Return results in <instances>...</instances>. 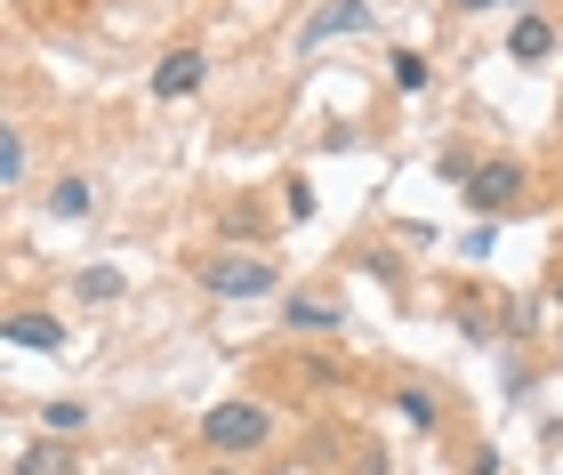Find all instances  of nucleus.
<instances>
[{
	"mask_svg": "<svg viewBox=\"0 0 563 475\" xmlns=\"http://www.w3.org/2000/svg\"><path fill=\"white\" fill-rule=\"evenodd\" d=\"M475 169H483V162H475V154H459V145H443V154H434V178H451L459 194H467V178H475Z\"/></svg>",
	"mask_w": 563,
	"mask_h": 475,
	"instance_id": "obj_12",
	"label": "nucleus"
},
{
	"mask_svg": "<svg viewBox=\"0 0 563 475\" xmlns=\"http://www.w3.org/2000/svg\"><path fill=\"white\" fill-rule=\"evenodd\" d=\"M266 435H274V419L258 404H210L201 411V443L225 460H242V452H266Z\"/></svg>",
	"mask_w": 563,
	"mask_h": 475,
	"instance_id": "obj_2",
	"label": "nucleus"
},
{
	"mask_svg": "<svg viewBox=\"0 0 563 475\" xmlns=\"http://www.w3.org/2000/svg\"><path fill=\"white\" fill-rule=\"evenodd\" d=\"M9 346H33V355H57V346H65V322H57V314H41V307H24V314L9 322Z\"/></svg>",
	"mask_w": 563,
	"mask_h": 475,
	"instance_id": "obj_6",
	"label": "nucleus"
},
{
	"mask_svg": "<svg viewBox=\"0 0 563 475\" xmlns=\"http://www.w3.org/2000/svg\"><path fill=\"white\" fill-rule=\"evenodd\" d=\"M16 475H73V452L65 443H33V452H16Z\"/></svg>",
	"mask_w": 563,
	"mask_h": 475,
	"instance_id": "obj_10",
	"label": "nucleus"
},
{
	"mask_svg": "<svg viewBox=\"0 0 563 475\" xmlns=\"http://www.w3.org/2000/svg\"><path fill=\"white\" fill-rule=\"evenodd\" d=\"M16 178H24V130L0 137V186H16Z\"/></svg>",
	"mask_w": 563,
	"mask_h": 475,
	"instance_id": "obj_16",
	"label": "nucleus"
},
{
	"mask_svg": "<svg viewBox=\"0 0 563 475\" xmlns=\"http://www.w3.org/2000/svg\"><path fill=\"white\" fill-rule=\"evenodd\" d=\"M48 210H57V218H89L97 210V186L89 178H57V186H48Z\"/></svg>",
	"mask_w": 563,
	"mask_h": 475,
	"instance_id": "obj_9",
	"label": "nucleus"
},
{
	"mask_svg": "<svg viewBox=\"0 0 563 475\" xmlns=\"http://www.w3.org/2000/svg\"><path fill=\"white\" fill-rule=\"evenodd\" d=\"M363 24H371V0H330L322 16L298 24V48H322V41H339V33H363Z\"/></svg>",
	"mask_w": 563,
	"mask_h": 475,
	"instance_id": "obj_4",
	"label": "nucleus"
},
{
	"mask_svg": "<svg viewBox=\"0 0 563 475\" xmlns=\"http://www.w3.org/2000/svg\"><path fill=\"white\" fill-rule=\"evenodd\" d=\"M499 467H507V460L492 452V443H483V452H467V475H499Z\"/></svg>",
	"mask_w": 563,
	"mask_h": 475,
	"instance_id": "obj_18",
	"label": "nucleus"
},
{
	"mask_svg": "<svg viewBox=\"0 0 563 475\" xmlns=\"http://www.w3.org/2000/svg\"><path fill=\"white\" fill-rule=\"evenodd\" d=\"M395 411L411 419V428H434V419H443V411H434V395H427V387H395Z\"/></svg>",
	"mask_w": 563,
	"mask_h": 475,
	"instance_id": "obj_11",
	"label": "nucleus"
},
{
	"mask_svg": "<svg viewBox=\"0 0 563 475\" xmlns=\"http://www.w3.org/2000/svg\"><path fill=\"white\" fill-rule=\"evenodd\" d=\"M201 73H210V57H201V48H169V57L153 65V97H194Z\"/></svg>",
	"mask_w": 563,
	"mask_h": 475,
	"instance_id": "obj_5",
	"label": "nucleus"
},
{
	"mask_svg": "<svg viewBox=\"0 0 563 475\" xmlns=\"http://www.w3.org/2000/svg\"><path fill=\"white\" fill-rule=\"evenodd\" d=\"M194 283L210 298H274L282 290V266L258 258V250H225V258H201L194 266Z\"/></svg>",
	"mask_w": 563,
	"mask_h": 475,
	"instance_id": "obj_1",
	"label": "nucleus"
},
{
	"mask_svg": "<svg viewBox=\"0 0 563 475\" xmlns=\"http://www.w3.org/2000/svg\"><path fill=\"white\" fill-rule=\"evenodd\" d=\"M516 194H523V162H483L475 178H467V210H483V218H507L516 210Z\"/></svg>",
	"mask_w": 563,
	"mask_h": 475,
	"instance_id": "obj_3",
	"label": "nucleus"
},
{
	"mask_svg": "<svg viewBox=\"0 0 563 475\" xmlns=\"http://www.w3.org/2000/svg\"><path fill=\"white\" fill-rule=\"evenodd\" d=\"M282 322H290V331H339V307H330V298H290V307H282Z\"/></svg>",
	"mask_w": 563,
	"mask_h": 475,
	"instance_id": "obj_8",
	"label": "nucleus"
},
{
	"mask_svg": "<svg viewBox=\"0 0 563 475\" xmlns=\"http://www.w3.org/2000/svg\"><path fill=\"white\" fill-rule=\"evenodd\" d=\"M555 314H563V274H555Z\"/></svg>",
	"mask_w": 563,
	"mask_h": 475,
	"instance_id": "obj_19",
	"label": "nucleus"
},
{
	"mask_svg": "<svg viewBox=\"0 0 563 475\" xmlns=\"http://www.w3.org/2000/svg\"><path fill=\"white\" fill-rule=\"evenodd\" d=\"M282 475H306V467H282Z\"/></svg>",
	"mask_w": 563,
	"mask_h": 475,
	"instance_id": "obj_20",
	"label": "nucleus"
},
{
	"mask_svg": "<svg viewBox=\"0 0 563 475\" xmlns=\"http://www.w3.org/2000/svg\"><path fill=\"white\" fill-rule=\"evenodd\" d=\"M451 16H483V9H516V0H443Z\"/></svg>",
	"mask_w": 563,
	"mask_h": 475,
	"instance_id": "obj_17",
	"label": "nucleus"
},
{
	"mask_svg": "<svg viewBox=\"0 0 563 475\" xmlns=\"http://www.w3.org/2000/svg\"><path fill=\"white\" fill-rule=\"evenodd\" d=\"M395 89H402V97L427 89V57H419V48H395Z\"/></svg>",
	"mask_w": 563,
	"mask_h": 475,
	"instance_id": "obj_13",
	"label": "nucleus"
},
{
	"mask_svg": "<svg viewBox=\"0 0 563 475\" xmlns=\"http://www.w3.org/2000/svg\"><path fill=\"white\" fill-rule=\"evenodd\" d=\"M210 475H234V467H210Z\"/></svg>",
	"mask_w": 563,
	"mask_h": 475,
	"instance_id": "obj_21",
	"label": "nucleus"
},
{
	"mask_svg": "<svg viewBox=\"0 0 563 475\" xmlns=\"http://www.w3.org/2000/svg\"><path fill=\"white\" fill-rule=\"evenodd\" d=\"M81 419H89L81 404H41V428H48V435H57V443H65L73 428H81Z\"/></svg>",
	"mask_w": 563,
	"mask_h": 475,
	"instance_id": "obj_15",
	"label": "nucleus"
},
{
	"mask_svg": "<svg viewBox=\"0 0 563 475\" xmlns=\"http://www.w3.org/2000/svg\"><path fill=\"white\" fill-rule=\"evenodd\" d=\"M81 298H89V307H106V298H121V266H89V274H81Z\"/></svg>",
	"mask_w": 563,
	"mask_h": 475,
	"instance_id": "obj_14",
	"label": "nucleus"
},
{
	"mask_svg": "<svg viewBox=\"0 0 563 475\" xmlns=\"http://www.w3.org/2000/svg\"><path fill=\"white\" fill-rule=\"evenodd\" d=\"M507 48H516L523 65H540L548 48H555V24H548V16H516V33H507Z\"/></svg>",
	"mask_w": 563,
	"mask_h": 475,
	"instance_id": "obj_7",
	"label": "nucleus"
}]
</instances>
